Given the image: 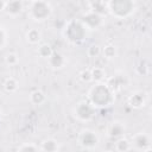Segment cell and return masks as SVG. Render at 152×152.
Listing matches in <instances>:
<instances>
[{"instance_id":"obj_7","label":"cell","mask_w":152,"mask_h":152,"mask_svg":"<svg viewBox=\"0 0 152 152\" xmlns=\"http://www.w3.org/2000/svg\"><path fill=\"white\" fill-rule=\"evenodd\" d=\"M81 23L86 26V28L88 31H94V30H99L102 25H103V15H100L97 13H94L91 11L86 12L84 14H82V17L80 18Z\"/></svg>"},{"instance_id":"obj_19","label":"cell","mask_w":152,"mask_h":152,"mask_svg":"<svg viewBox=\"0 0 152 152\" xmlns=\"http://www.w3.org/2000/svg\"><path fill=\"white\" fill-rule=\"evenodd\" d=\"M52 52H53V50H52V48H51V45H50V44H48V43H42V44H39V45H38L37 55H38L40 58L48 59V58L51 56V53H52Z\"/></svg>"},{"instance_id":"obj_3","label":"cell","mask_w":152,"mask_h":152,"mask_svg":"<svg viewBox=\"0 0 152 152\" xmlns=\"http://www.w3.org/2000/svg\"><path fill=\"white\" fill-rule=\"evenodd\" d=\"M87 32H88V30L81 23L80 19H72L66 23V25L63 30V36L68 42H70L72 44H78L86 39Z\"/></svg>"},{"instance_id":"obj_15","label":"cell","mask_w":152,"mask_h":152,"mask_svg":"<svg viewBox=\"0 0 152 152\" xmlns=\"http://www.w3.org/2000/svg\"><path fill=\"white\" fill-rule=\"evenodd\" d=\"M28 99H30V102H31L32 104H34V106H42V104H44L45 101H46V95H45V93H44L43 90H40V89H34V90L31 91Z\"/></svg>"},{"instance_id":"obj_16","label":"cell","mask_w":152,"mask_h":152,"mask_svg":"<svg viewBox=\"0 0 152 152\" xmlns=\"http://www.w3.org/2000/svg\"><path fill=\"white\" fill-rule=\"evenodd\" d=\"M61 147H59V144L56 139L53 138H48V139H44L42 142H40V146H39V150L40 151H48V152H55V151H58Z\"/></svg>"},{"instance_id":"obj_18","label":"cell","mask_w":152,"mask_h":152,"mask_svg":"<svg viewBox=\"0 0 152 152\" xmlns=\"http://www.w3.org/2000/svg\"><path fill=\"white\" fill-rule=\"evenodd\" d=\"M2 87H4L5 91H7V93H15V91L19 89V82H18L17 78L10 76V77H7V78L4 81Z\"/></svg>"},{"instance_id":"obj_9","label":"cell","mask_w":152,"mask_h":152,"mask_svg":"<svg viewBox=\"0 0 152 152\" xmlns=\"http://www.w3.org/2000/svg\"><path fill=\"white\" fill-rule=\"evenodd\" d=\"M146 102H147V96L144 91H140V90L132 93L127 99V103L134 109H140L145 107Z\"/></svg>"},{"instance_id":"obj_29","label":"cell","mask_w":152,"mask_h":152,"mask_svg":"<svg viewBox=\"0 0 152 152\" xmlns=\"http://www.w3.org/2000/svg\"><path fill=\"white\" fill-rule=\"evenodd\" d=\"M2 118H4V112H2V109L0 108V121L2 120Z\"/></svg>"},{"instance_id":"obj_24","label":"cell","mask_w":152,"mask_h":152,"mask_svg":"<svg viewBox=\"0 0 152 152\" xmlns=\"http://www.w3.org/2000/svg\"><path fill=\"white\" fill-rule=\"evenodd\" d=\"M78 78H80L83 83H90V82H93V77H91V71H90V69H83L82 71H80Z\"/></svg>"},{"instance_id":"obj_2","label":"cell","mask_w":152,"mask_h":152,"mask_svg":"<svg viewBox=\"0 0 152 152\" xmlns=\"http://www.w3.org/2000/svg\"><path fill=\"white\" fill-rule=\"evenodd\" d=\"M107 12L116 19H126L131 17L135 10L134 0H107Z\"/></svg>"},{"instance_id":"obj_6","label":"cell","mask_w":152,"mask_h":152,"mask_svg":"<svg viewBox=\"0 0 152 152\" xmlns=\"http://www.w3.org/2000/svg\"><path fill=\"white\" fill-rule=\"evenodd\" d=\"M78 142L83 148L93 150L99 145L100 139H99V135L96 134L95 131L89 129V128H84L78 134Z\"/></svg>"},{"instance_id":"obj_26","label":"cell","mask_w":152,"mask_h":152,"mask_svg":"<svg viewBox=\"0 0 152 152\" xmlns=\"http://www.w3.org/2000/svg\"><path fill=\"white\" fill-rule=\"evenodd\" d=\"M39 147L33 142H24L23 145L18 146V151H38Z\"/></svg>"},{"instance_id":"obj_22","label":"cell","mask_w":152,"mask_h":152,"mask_svg":"<svg viewBox=\"0 0 152 152\" xmlns=\"http://www.w3.org/2000/svg\"><path fill=\"white\" fill-rule=\"evenodd\" d=\"M114 148L116 151H131L132 150V145H131V141L127 139V138H118L116 141H115V146Z\"/></svg>"},{"instance_id":"obj_14","label":"cell","mask_w":152,"mask_h":152,"mask_svg":"<svg viewBox=\"0 0 152 152\" xmlns=\"http://www.w3.org/2000/svg\"><path fill=\"white\" fill-rule=\"evenodd\" d=\"M25 39L30 45H38L42 42V32L40 30L32 27L26 31L25 33Z\"/></svg>"},{"instance_id":"obj_20","label":"cell","mask_w":152,"mask_h":152,"mask_svg":"<svg viewBox=\"0 0 152 152\" xmlns=\"http://www.w3.org/2000/svg\"><path fill=\"white\" fill-rule=\"evenodd\" d=\"M101 53L103 55V57L106 59H114L116 56H118V49L115 45L113 44H107L103 46V49L101 50Z\"/></svg>"},{"instance_id":"obj_21","label":"cell","mask_w":152,"mask_h":152,"mask_svg":"<svg viewBox=\"0 0 152 152\" xmlns=\"http://www.w3.org/2000/svg\"><path fill=\"white\" fill-rule=\"evenodd\" d=\"M91 71V77H93V82H103L107 76H106V71L101 66H94L93 69H90Z\"/></svg>"},{"instance_id":"obj_25","label":"cell","mask_w":152,"mask_h":152,"mask_svg":"<svg viewBox=\"0 0 152 152\" xmlns=\"http://www.w3.org/2000/svg\"><path fill=\"white\" fill-rule=\"evenodd\" d=\"M87 55H88V57L95 58V57L101 55V48L99 45H96V44H93V45L87 48Z\"/></svg>"},{"instance_id":"obj_23","label":"cell","mask_w":152,"mask_h":152,"mask_svg":"<svg viewBox=\"0 0 152 152\" xmlns=\"http://www.w3.org/2000/svg\"><path fill=\"white\" fill-rule=\"evenodd\" d=\"M5 63L10 66H15L19 64V56L15 52H8L5 56Z\"/></svg>"},{"instance_id":"obj_8","label":"cell","mask_w":152,"mask_h":152,"mask_svg":"<svg viewBox=\"0 0 152 152\" xmlns=\"http://www.w3.org/2000/svg\"><path fill=\"white\" fill-rule=\"evenodd\" d=\"M132 150L137 151H150L151 150V137L145 132L135 133L131 138Z\"/></svg>"},{"instance_id":"obj_5","label":"cell","mask_w":152,"mask_h":152,"mask_svg":"<svg viewBox=\"0 0 152 152\" xmlns=\"http://www.w3.org/2000/svg\"><path fill=\"white\" fill-rule=\"evenodd\" d=\"M72 115L81 122H89L96 115V108L86 100L80 101L72 108Z\"/></svg>"},{"instance_id":"obj_1","label":"cell","mask_w":152,"mask_h":152,"mask_svg":"<svg viewBox=\"0 0 152 152\" xmlns=\"http://www.w3.org/2000/svg\"><path fill=\"white\" fill-rule=\"evenodd\" d=\"M87 97L95 108H106L113 104L115 93L107 86L106 82H95V84L88 89Z\"/></svg>"},{"instance_id":"obj_27","label":"cell","mask_w":152,"mask_h":152,"mask_svg":"<svg viewBox=\"0 0 152 152\" xmlns=\"http://www.w3.org/2000/svg\"><path fill=\"white\" fill-rule=\"evenodd\" d=\"M6 42H7V32L2 26H0V49L5 46Z\"/></svg>"},{"instance_id":"obj_28","label":"cell","mask_w":152,"mask_h":152,"mask_svg":"<svg viewBox=\"0 0 152 152\" xmlns=\"http://www.w3.org/2000/svg\"><path fill=\"white\" fill-rule=\"evenodd\" d=\"M5 7H6V0H0V12L5 11Z\"/></svg>"},{"instance_id":"obj_11","label":"cell","mask_w":152,"mask_h":152,"mask_svg":"<svg viewBox=\"0 0 152 152\" xmlns=\"http://www.w3.org/2000/svg\"><path fill=\"white\" fill-rule=\"evenodd\" d=\"M107 133H108V135L110 138H114V139L124 137L125 133H126V125H125V122H122L120 120L113 121L112 124H109V126L107 128Z\"/></svg>"},{"instance_id":"obj_12","label":"cell","mask_w":152,"mask_h":152,"mask_svg":"<svg viewBox=\"0 0 152 152\" xmlns=\"http://www.w3.org/2000/svg\"><path fill=\"white\" fill-rule=\"evenodd\" d=\"M24 10L23 0H8L6 1L5 12L11 17H18Z\"/></svg>"},{"instance_id":"obj_10","label":"cell","mask_w":152,"mask_h":152,"mask_svg":"<svg viewBox=\"0 0 152 152\" xmlns=\"http://www.w3.org/2000/svg\"><path fill=\"white\" fill-rule=\"evenodd\" d=\"M46 61H48L49 66H50L52 70H61V69H63V68L65 66V64H66V57H65L63 53L56 52V51H53V52L51 53V56H50Z\"/></svg>"},{"instance_id":"obj_4","label":"cell","mask_w":152,"mask_h":152,"mask_svg":"<svg viewBox=\"0 0 152 152\" xmlns=\"http://www.w3.org/2000/svg\"><path fill=\"white\" fill-rule=\"evenodd\" d=\"M52 13V8L50 4L45 0H36L30 4L27 15L33 21H44L50 18Z\"/></svg>"},{"instance_id":"obj_17","label":"cell","mask_w":152,"mask_h":152,"mask_svg":"<svg viewBox=\"0 0 152 152\" xmlns=\"http://www.w3.org/2000/svg\"><path fill=\"white\" fill-rule=\"evenodd\" d=\"M107 86L114 91V93H116V91H119V90H121L122 89V87H124V81H122V78L121 77H119V75H115V76H112V77H108L107 78Z\"/></svg>"},{"instance_id":"obj_13","label":"cell","mask_w":152,"mask_h":152,"mask_svg":"<svg viewBox=\"0 0 152 152\" xmlns=\"http://www.w3.org/2000/svg\"><path fill=\"white\" fill-rule=\"evenodd\" d=\"M87 5L89 11L97 13L100 15H106L107 13V7H106V1L104 0H87Z\"/></svg>"},{"instance_id":"obj_30","label":"cell","mask_w":152,"mask_h":152,"mask_svg":"<svg viewBox=\"0 0 152 152\" xmlns=\"http://www.w3.org/2000/svg\"><path fill=\"white\" fill-rule=\"evenodd\" d=\"M25 1H27V2H30V4H31V2H33V1H36V0H25Z\"/></svg>"}]
</instances>
